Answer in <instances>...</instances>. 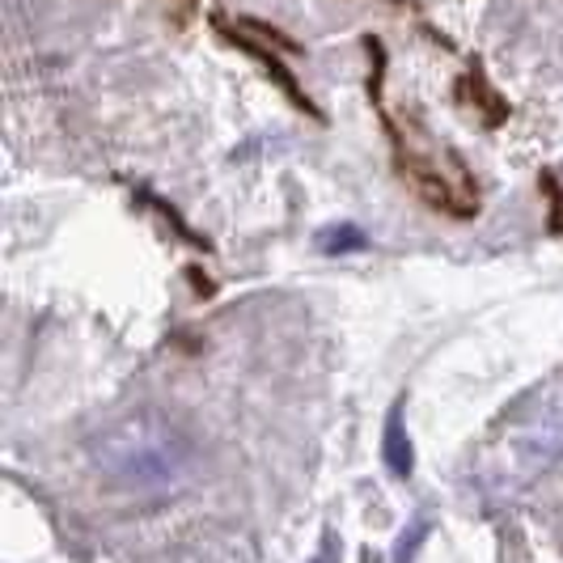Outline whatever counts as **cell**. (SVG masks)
<instances>
[{
    "label": "cell",
    "mask_w": 563,
    "mask_h": 563,
    "mask_svg": "<svg viewBox=\"0 0 563 563\" xmlns=\"http://www.w3.org/2000/svg\"><path fill=\"white\" fill-rule=\"evenodd\" d=\"M382 462L390 466L395 479H411V471H416V450H411V437H407V423H402V398L386 411V428H382Z\"/></svg>",
    "instance_id": "obj_3"
},
{
    "label": "cell",
    "mask_w": 563,
    "mask_h": 563,
    "mask_svg": "<svg viewBox=\"0 0 563 563\" xmlns=\"http://www.w3.org/2000/svg\"><path fill=\"white\" fill-rule=\"evenodd\" d=\"M339 560V542L335 538H327V547H322V555H318V560L313 563H335Z\"/></svg>",
    "instance_id": "obj_9"
},
{
    "label": "cell",
    "mask_w": 563,
    "mask_h": 563,
    "mask_svg": "<svg viewBox=\"0 0 563 563\" xmlns=\"http://www.w3.org/2000/svg\"><path fill=\"white\" fill-rule=\"evenodd\" d=\"M428 538V521H420V526H411V542L402 538V547H398V555H395V563H411V555L420 551V542Z\"/></svg>",
    "instance_id": "obj_8"
},
{
    "label": "cell",
    "mask_w": 563,
    "mask_h": 563,
    "mask_svg": "<svg viewBox=\"0 0 563 563\" xmlns=\"http://www.w3.org/2000/svg\"><path fill=\"white\" fill-rule=\"evenodd\" d=\"M538 187H542V196H547V203H551L547 225H551V233H563V183L551 174V169H542V174H538Z\"/></svg>",
    "instance_id": "obj_6"
},
{
    "label": "cell",
    "mask_w": 563,
    "mask_h": 563,
    "mask_svg": "<svg viewBox=\"0 0 563 563\" xmlns=\"http://www.w3.org/2000/svg\"><path fill=\"white\" fill-rule=\"evenodd\" d=\"M386 4H398V9H411V4H407V0H386Z\"/></svg>",
    "instance_id": "obj_10"
},
{
    "label": "cell",
    "mask_w": 563,
    "mask_h": 563,
    "mask_svg": "<svg viewBox=\"0 0 563 563\" xmlns=\"http://www.w3.org/2000/svg\"><path fill=\"white\" fill-rule=\"evenodd\" d=\"M212 30L225 38L229 47H238L242 56H251L272 81H276V89H280L284 98L297 107V111H306L313 119V123H327V114L313 107V98L301 89V81H297V73L284 64V56H301V43H292L288 34H280V30H272L267 22H258V18H225V13H217L212 18Z\"/></svg>",
    "instance_id": "obj_2"
},
{
    "label": "cell",
    "mask_w": 563,
    "mask_h": 563,
    "mask_svg": "<svg viewBox=\"0 0 563 563\" xmlns=\"http://www.w3.org/2000/svg\"><path fill=\"white\" fill-rule=\"evenodd\" d=\"M365 52H368V102H373V111L382 114V128H386V141H390V153H395L398 178L432 212H441L450 221H475L483 212L475 174L466 169V162L453 148L432 141L420 123H411V119L402 123V119L390 114V107H386V47H382V38L368 34Z\"/></svg>",
    "instance_id": "obj_1"
},
{
    "label": "cell",
    "mask_w": 563,
    "mask_h": 563,
    "mask_svg": "<svg viewBox=\"0 0 563 563\" xmlns=\"http://www.w3.org/2000/svg\"><path fill=\"white\" fill-rule=\"evenodd\" d=\"M322 251L327 254H352V251H365V233L356 225H339L331 233H322Z\"/></svg>",
    "instance_id": "obj_7"
},
{
    "label": "cell",
    "mask_w": 563,
    "mask_h": 563,
    "mask_svg": "<svg viewBox=\"0 0 563 563\" xmlns=\"http://www.w3.org/2000/svg\"><path fill=\"white\" fill-rule=\"evenodd\" d=\"M153 4L169 30H191L199 22V9H203V0H153Z\"/></svg>",
    "instance_id": "obj_5"
},
{
    "label": "cell",
    "mask_w": 563,
    "mask_h": 563,
    "mask_svg": "<svg viewBox=\"0 0 563 563\" xmlns=\"http://www.w3.org/2000/svg\"><path fill=\"white\" fill-rule=\"evenodd\" d=\"M457 89H462V102L479 114L487 128H500V123L508 119V102L496 93V85L487 81V73H483L479 64L457 81Z\"/></svg>",
    "instance_id": "obj_4"
}]
</instances>
